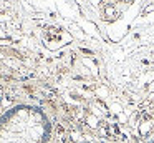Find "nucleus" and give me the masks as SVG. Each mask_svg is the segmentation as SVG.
Here are the masks:
<instances>
[{
	"label": "nucleus",
	"instance_id": "f257e3e1",
	"mask_svg": "<svg viewBox=\"0 0 154 143\" xmlns=\"http://www.w3.org/2000/svg\"><path fill=\"white\" fill-rule=\"evenodd\" d=\"M51 125L40 108L18 105L0 116V143H48Z\"/></svg>",
	"mask_w": 154,
	"mask_h": 143
}]
</instances>
